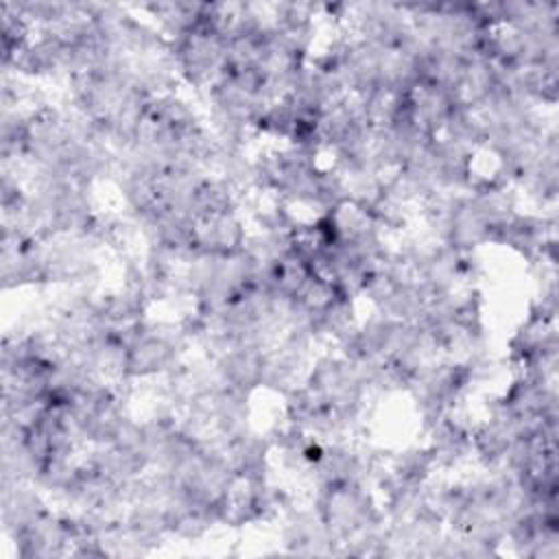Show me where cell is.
Segmentation results:
<instances>
[{
  "label": "cell",
  "mask_w": 559,
  "mask_h": 559,
  "mask_svg": "<svg viewBox=\"0 0 559 559\" xmlns=\"http://www.w3.org/2000/svg\"><path fill=\"white\" fill-rule=\"evenodd\" d=\"M249 236L242 210L218 216L194 218V251L207 255H234L242 251Z\"/></svg>",
  "instance_id": "obj_1"
},
{
  "label": "cell",
  "mask_w": 559,
  "mask_h": 559,
  "mask_svg": "<svg viewBox=\"0 0 559 559\" xmlns=\"http://www.w3.org/2000/svg\"><path fill=\"white\" fill-rule=\"evenodd\" d=\"M216 367L229 389L253 395L262 389V371H264V349L255 345L234 343L216 358Z\"/></svg>",
  "instance_id": "obj_2"
},
{
  "label": "cell",
  "mask_w": 559,
  "mask_h": 559,
  "mask_svg": "<svg viewBox=\"0 0 559 559\" xmlns=\"http://www.w3.org/2000/svg\"><path fill=\"white\" fill-rule=\"evenodd\" d=\"M240 203L242 199L231 183H227L223 177L207 175L194 192L190 212L194 218H207V216H218V214L238 210Z\"/></svg>",
  "instance_id": "obj_3"
}]
</instances>
